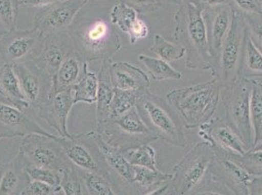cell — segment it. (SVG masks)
Masks as SVG:
<instances>
[{
  "label": "cell",
  "mask_w": 262,
  "mask_h": 195,
  "mask_svg": "<svg viewBox=\"0 0 262 195\" xmlns=\"http://www.w3.org/2000/svg\"><path fill=\"white\" fill-rule=\"evenodd\" d=\"M6 33H7V32L4 30V28H3V27L1 26V23H0V37L3 36Z\"/></svg>",
  "instance_id": "obj_51"
},
{
  "label": "cell",
  "mask_w": 262,
  "mask_h": 195,
  "mask_svg": "<svg viewBox=\"0 0 262 195\" xmlns=\"http://www.w3.org/2000/svg\"><path fill=\"white\" fill-rule=\"evenodd\" d=\"M199 136L224 152L235 155H244L249 150L241 140L238 134L230 126L228 122L222 118H211L200 127Z\"/></svg>",
  "instance_id": "obj_17"
},
{
  "label": "cell",
  "mask_w": 262,
  "mask_h": 195,
  "mask_svg": "<svg viewBox=\"0 0 262 195\" xmlns=\"http://www.w3.org/2000/svg\"><path fill=\"white\" fill-rule=\"evenodd\" d=\"M112 63V59L103 61L98 75V96L96 102L97 125L105 124L109 121L110 106L115 95V88L112 84L110 76V67Z\"/></svg>",
  "instance_id": "obj_25"
},
{
  "label": "cell",
  "mask_w": 262,
  "mask_h": 195,
  "mask_svg": "<svg viewBox=\"0 0 262 195\" xmlns=\"http://www.w3.org/2000/svg\"><path fill=\"white\" fill-rule=\"evenodd\" d=\"M213 150L207 141L196 142L173 167L170 181L174 195H190L209 175Z\"/></svg>",
  "instance_id": "obj_5"
},
{
  "label": "cell",
  "mask_w": 262,
  "mask_h": 195,
  "mask_svg": "<svg viewBox=\"0 0 262 195\" xmlns=\"http://www.w3.org/2000/svg\"><path fill=\"white\" fill-rule=\"evenodd\" d=\"M232 155L252 177H262V152L249 151L244 155Z\"/></svg>",
  "instance_id": "obj_39"
},
{
  "label": "cell",
  "mask_w": 262,
  "mask_h": 195,
  "mask_svg": "<svg viewBox=\"0 0 262 195\" xmlns=\"http://www.w3.org/2000/svg\"><path fill=\"white\" fill-rule=\"evenodd\" d=\"M258 3H259V7H260V10H261L262 14V0H258Z\"/></svg>",
  "instance_id": "obj_54"
},
{
  "label": "cell",
  "mask_w": 262,
  "mask_h": 195,
  "mask_svg": "<svg viewBox=\"0 0 262 195\" xmlns=\"http://www.w3.org/2000/svg\"><path fill=\"white\" fill-rule=\"evenodd\" d=\"M123 155L132 166L147 167L155 170L159 169L157 152L150 143L128 149L123 152Z\"/></svg>",
  "instance_id": "obj_33"
},
{
  "label": "cell",
  "mask_w": 262,
  "mask_h": 195,
  "mask_svg": "<svg viewBox=\"0 0 262 195\" xmlns=\"http://www.w3.org/2000/svg\"><path fill=\"white\" fill-rule=\"evenodd\" d=\"M20 0H0V23L8 33L17 29Z\"/></svg>",
  "instance_id": "obj_36"
},
{
  "label": "cell",
  "mask_w": 262,
  "mask_h": 195,
  "mask_svg": "<svg viewBox=\"0 0 262 195\" xmlns=\"http://www.w3.org/2000/svg\"><path fill=\"white\" fill-rule=\"evenodd\" d=\"M54 195H64V193H63V191L60 189V190H59V191H57Z\"/></svg>",
  "instance_id": "obj_52"
},
{
  "label": "cell",
  "mask_w": 262,
  "mask_h": 195,
  "mask_svg": "<svg viewBox=\"0 0 262 195\" xmlns=\"http://www.w3.org/2000/svg\"><path fill=\"white\" fill-rule=\"evenodd\" d=\"M60 1H64V0H20V7L43 8Z\"/></svg>",
  "instance_id": "obj_46"
},
{
  "label": "cell",
  "mask_w": 262,
  "mask_h": 195,
  "mask_svg": "<svg viewBox=\"0 0 262 195\" xmlns=\"http://www.w3.org/2000/svg\"><path fill=\"white\" fill-rule=\"evenodd\" d=\"M213 156L209 166V174L226 184L237 195H248V185L252 176L238 162L229 152L213 148Z\"/></svg>",
  "instance_id": "obj_12"
},
{
  "label": "cell",
  "mask_w": 262,
  "mask_h": 195,
  "mask_svg": "<svg viewBox=\"0 0 262 195\" xmlns=\"http://www.w3.org/2000/svg\"><path fill=\"white\" fill-rule=\"evenodd\" d=\"M134 167V184L145 191H150L161 184L172 180V174L163 173L160 169H151L147 167Z\"/></svg>",
  "instance_id": "obj_29"
},
{
  "label": "cell",
  "mask_w": 262,
  "mask_h": 195,
  "mask_svg": "<svg viewBox=\"0 0 262 195\" xmlns=\"http://www.w3.org/2000/svg\"><path fill=\"white\" fill-rule=\"evenodd\" d=\"M0 102L25 111L32 109L23 93L18 76L8 63H4L0 67Z\"/></svg>",
  "instance_id": "obj_23"
},
{
  "label": "cell",
  "mask_w": 262,
  "mask_h": 195,
  "mask_svg": "<svg viewBox=\"0 0 262 195\" xmlns=\"http://www.w3.org/2000/svg\"><path fill=\"white\" fill-rule=\"evenodd\" d=\"M203 18L207 28L209 52L214 60L229 33L233 19V7L227 4L206 9L203 11Z\"/></svg>",
  "instance_id": "obj_20"
},
{
  "label": "cell",
  "mask_w": 262,
  "mask_h": 195,
  "mask_svg": "<svg viewBox=\"0 0 262 195\" xmlns=\"http://www.w3.org/2000/svg\"><path fill=\"white\" fill-rule=\"evenodd\" d=\"M131 8H133L138 14H150L158 11L164 4V0H119Z\"/></svg>",
  "instance_id": "obj_41"
},
{
  "label": "cell",
  "mask_w": 262,
  "mask_h": 195,
  "mask_svg": "<svg viewBox=\"0 0 262 195\" xmlns=\"http://www.w3.org/2000/svg\"><path fill=\"white\" fill-rule=\"evenodd\" d=\"M175 41L186 50L185 65L188 69L213 72V58L209 52L208 33L203 10L193 2L185 0L178 4L173 16Z\"/></svg>",
  "instance_id": "obj_1"
},
{
  "label": "cell",
  "mask_w": 262,
  "mask_h": 195,
  "mask_svg": "<svg viewBox=\"0 0 262 195\" xmlns=\"http://www.w3.org/2000/svg\"><path fill=\"white\" fill-rule=\"evenodd\" d=\"M254 77H262V52L254 46L246 32L241 55L238 78L251 79Z\"/></svg>",
  "instance_id": "obj_26"
},
{
  "label": "cell",
  "mask_w": 262,
  "mask_h": 195,
  "mask_svg": "<svg viewBox=\"0 0 262 195\" xmlns=\"http://www.w3.org/2000/svg\"><path fill=\"white\" fill-rule=\"evenodd\" d=\"M110 76L115 89L135 91L143 94L150 87L148 75L140 67L128 63H112Z\"/></svg>",
  "instance_id": "obj_21"
},
{
  "label": "cell",
  "mask_w": 262,
  "mask_h": 195,
  "mask_svg": "<svg viewBox=\"0 0 262 195\" xmlns=\"http://www.w3.org/2000/svg\"><path fill=\"white\" fill-rule=\"evenodd\" d=\"M60 189L38 181L30 180L23 188L21 195H54Z\"/></svg>",
  "instance_id": "obj_43"
},
{
  "label": "cell",
  "mask_w": 262,
  "mask_h": 195,
  "mask_svg": "<svg viewBox=\"0 0 262 195\" xmlns=\"http://www.w3.org/2000/svg\"><path fill=\"white\" fill-rule=\"evenodd\" d=\"M75 50L68 32L48 33L44 35L43 47L33 63L49 78H53L66 57Z\"/></svg>",
  "instance_id": "obj_14"
},
{
  "label": "cell",
  "mask_w": 262,
  "mask_h": 195,
  "mask_svg": "<svg viewBox=\"0 0 262 195\" xmlns=\"http://www.w3.org/2000/svg\"><path fill=\"white\" fill-rule=\"evenodd\" d=\"M85 136L94 143L105 165L112 173L123 183L136 185L134 184V167L126 160L123 152L106 141L96 130L90 131Z\"/></svg>",
  "instance_id": "obj_19"
},
{
  "label": "cell",
  "mask_w": 262,
  "mask_h": 195,
  "mask_svg": "<svg viewBox=\"0 0 262 195\" xmlns=\"http://www.w3.org/2000/svg\"><path fill=\"white\" fill-rule=\"evenodd\" d=\"M85 63L77 55L76 50L68 55L52 78L49 97L59 92L73 89L83 74Z\"/></svg>",
  "instance_id": "obj_22"
},
{
  "label": "cell",
  "mask_w": 262,
  "mask_h": 195,
  "mask_svg": "<svg viewBox=\"0 0 262 195\" xmlns=\"http://www.w3.org/2000/svg\"><path fill=\"white\" fill-rule=\"evenodd\" d=\"M95 130L122 152L158 140V137L145 124L136 108L120 117L97 125Z\"/></svg>",
  "instance_id": "obj_7"
},
{
  "label": "cell",
  "mask_w": 262,
  "mask_h": 195,
  "mask_svg": "<svg viewBox=\"0 0 262 195\" xmlns=\"http://www.w3.org/2000/svg\"><path fill=\"white\" fill-rule=\"evenodd\" d=\"M59 139L39 134L27 135L22 138L19 153L28 165L48 168L62 174L72 164L62 151Z\"/></svg>",
  "instance_id": "obj_9"
},
{
  "label": "cell",
  "mask_w": 262,
  "mask_h": 195,
  "mask_svg": "<svg viewBox=\"0 0 262 195\" xmlns=\"http://www.w3.org/2000/svg\"><path fill=\"white\" fill-rule=\"evenodd\" d=\"M30 134H39L53 139L60 138L45 130L27 111L0 102V139L23 138Z\"/></svg>",
  "instance_id": "obj_13"
},
{
  "label": "cell",
  "mask_w": 262,
  "mask_h": 195,
  "mask_svg": "<svg viewBox=\"0 0 262 195\" xmlns=\"http://www.w3.org/2000/svg\"><path fill=\"white\" fill-rule=\"evenodd\" d=\"M251 151H254V152H262V138L258 141H256L253 145V148L251 149Z\"/></svg>",
  "instance_id": "obj_49"
},
{
  "label": "cell",
  "mask_w": 262,
  "mask_h": 195,
  "mask_svg": "<svg viewBox=\"0 0 262 195\" xmlns=\"http://www.w3.org/2000/svg\"><path fill=\"white\" fill-rule=\"evenodd\" d=\"M251 92V79L238 78L231 86L224 88L222 98L225 120L238 134L249 151L254 145L250 109Z\"/></svg>",
  "instance_id": "obj_6"
},
{
  "label": "cell",
  "mask_w": 262,
  "mask_h": 195,
  "mask_svg": "<svg viewBox=\"0 0 262 195\" xmlns=\"http://www.w3.org/2000/svg\"><path fill=\"white\" fill-rule=\"evenodd\" d=\"M153 54L165 62H174L183 59L186 56L185 48L180 44L167 41L160 34L153 36V45L150 48Z\"/></svg>",
  "instance_id": "obj_32"
},
{
  "label": "cell",
  "mask_w": 262,
  "mask_h": 195,
  "mask_svg": "<svg viewBox=\"0 0 262 195\" xmlns=\"http://www.w3.org/2000/svg\"><path fill=\"white\" fill-rule=\"evenodd\" d=\"M25 166L26 162L20 153L11 162L4 165L0 176V195H21L23 188L30 181Z\"/></svg>",
  "instance_id": "obj_24"
},
{
  "label": "cell",
  "mask_w": 262,
  "mask_h": 195,
  "mask_svg": "<svg viewBox=\"0 0 262 195\" xmlns=\"http://www.w3.org/2000/svg\"><path fill=\"white\" fill-rule=\"evenodd\" d=\"M77 55L83 62L111 59L121 49L120 37L116 28L102 18H80L69 28Z\"/></svg>",
  "instance_id": "obj_2"
},
{
  "label": "cell",
  "mask_w": 262,
  "mask_h": 195,
  "mask_svg": "<svg viewBox=\"0 0 262 195\" xmlns=\"http://www.w3.org/2000/svg\"><path fill=\"white\" fill-rule=\"evenodd\" d=\"M164 1L169 2V3H172V4H175V5H178V4H180L181 2H183V1H185V0H164Z\"/></svg>",
  "instance_id": "obj_50"
},
{
  "label": "cell",
  "mask_w": 262,
  "mask_h": 195,
  "mask_svg": "<svg viewBox=\"0 0 262 195\" xmlns=\"http://www.w3.org/2000/svg\"><path fill=\"white\" fill-rule=\"evenodd\" d=\"M248 195H262V177H253L248 185Z\"/></svg>",
  "instance_id": "obj_47"
},
{
  "label": "cell",
  "mask_w": 262,
  "mask_h": 195,
  "mask_svg": "<svg viewBox=\"0 0 262 195\" xmlns=\"http://www.w3.org/2000/svg\"><path fill=\"white\" fill-rule=\"evenodd\" d=\"M60 187L64 195H86L80 171L74 165L62 172Z\"/></svg>",
  "instance_id": "obj_35"
},
{
  "label": "cell",
  "mask_w": 262,
  "mask_h": 195,
  "mask_svg": "<svg viewBox=\"0 0 262 195\" xmlns=\"http://www.w3.org/2000/svg\"><path fill=\"white\" fill-rule=\"evenodd\" d=\"M67 159L78 170L90 173L111 175L112 172L105 165L101 155L96 157L88 147L81 141L80 136L72 135L70 138H62L58 140Z\"/></svg>",
  "instance_id": "obj_18"
},
{
  "label": "cell",
  "mask_w": 262,
  "mask_h": 195,
  "mask_svg": "<svg viewBox=\"0 0 262 195\" xmlns=\"http://www.w3.org/2000/svg\"><path fill=\"white\" fill-rule=\"evenodd\" d=\"M245 33L244 16L241 12L233 8V19L229 33L219 54L213 60V72L211 75L222 88L231 86L238 79Z\"/></svg>",
  "instance_id": "obj_8"
},
{
  "label": "cell",
  "mask_w": 262,
  "mask_h": 195,
  "mask_svg": "<svg viewBox=\"0 0 262 195\" xmlns=\"http://www.w3.org/2000/svg\"><path fill=\"white\" fill-rule=\"evenodd\" d=\"M3 168H4V165H2V164L0 163V176H1V173H2V171H3Z\"/></svg>",
  "instance_id": "obj_53"
},
{
  "label": "cell",
  "mask_w": 262,
  "mask_h": 195,
  "mask_svg": "<svg viewBox=\"0 0 262 195\" xmlns=\"http://www.w3.org/2000/svg\"><path fill=\"white\" fill-rule=\"evenodd\" d=\"M199 6L203 11L209 8H215L230 4V0H189Z\"/></svg>",
  "instance_id": "obj_45"
},
{
  "label": "cell",
  "mask_w": 262,
  "mask_h": 195,
  "mask_svg": "<svg viewBox=\"0 0 262 195\" xmlns=\"http://www.w3.org/2000/svg\"><path fill=\"white\" fill-rule=\"evenodd\" d=\"M90 0H64L39 8L33 19V28L41 33H63L75 22L79 11Z\"/></svg>",
  "instance_id": "obj_11"
},
{
  "label": "cell",
  "mask_w": 262,
  "mask_h": 195,
  "mask_svg": "<svg viewBox=\"0 0 262 195\" xmlns=\"http://www.w3.org/2000/svg\"><path fill=\"white\" fill-rule=\"evenodd\" d=\"M74 105V94L71 89L50 96L35 111L39 118L58 132L60 137L70 138L72 134L68 129V119Z\"/></svg>",
  "instance_id": "obj_16"
},
{
  "label": "cell",
  "mask_w": 262,
  "mask_h": 195,
  "mask_svg": "<svg viewBox=\"0 0 262 195\" xmlns=\"http://www.w3.org/2000/svg\"><path fill=\"white\" fill-rule=\"evenodd\" d=\"M139 17V14L127 4L118 1L110 12L109 19L111 23L119 29L122 33H126L133 21Z\"/></svg>",
  "instance_id": "obj_34"
},
{
  "label": "cell",
  "mask_w": 262,
  "mask_h": 195,
  "mask_svg": "<svg viewBox=\"0 0 262 195\" xmlns=\"http://www.w3.org/2000/svg\"><path fill=\"white\" fill-rule=\"evenodd\" d=\"M98 88V75L90 70L88 63H85L82 76L73 88L75 105L78 103H84L88 105L96 104Z\"/></svg>",
  "instance_id": "obj_27"
},
{
  "label": "cell",
  "mask_w": 262,
  "mask_h": 195,
  "mask_svg": "<svg viewBox=\"0 0 262 195\" xmlns=\"http://www.w3.org/2000/svg\"><path fill=\"white\" fill-rule=\"evenodd\" d=\"M190 195H237L225 184L214 179L210 174L196 190Z\"/></svg>",
  "instance_id": "obj_40"
},
{
  "label": "cell",
  "mask_w": 262,
  "mask_h": 195,
  "mask_svg": "<svg viewBox=\"0 0 262 195\" xmlns=\"http://www.w3.org/2000/svg\"><path fill=\"white\" fill-rule=\"evenodd\" d=\"M142 94L135 91H125L115 89V95L109 109V121L122 116L136 108L137 100Z\"/></svg>",
  "instance_id": "obj_31"
},
{
  "label": "cell",
  "mask_w": 262,
  "mask_h": 195,
  "mask_svg": "<svg viewBox=\"0 0 262 195\" xmlns=\"http://www.w3.org/2000/svg\"><path fill=\"white\" fill-rule=\"evenodd\" d=\"M25 171L29 176L30 180L38 181L44 184H49L56 188H61L60 184H61L62 174L60 172H57L48 168L37 167V166L28 165V164H26L25 166Z\"/></svg>",
  "instance_id": "obj_37"
},
{
  "label": "cell",
  "mask_w": 262,
  "mask_h": 195,
  "mask_svg": "<svg viewBox=\"0 0 262 195\" xmlns=\"http://www.w3.org/2000/svg\"><path fill=\"white\" fill-rule=\"evenodd\" d=\"M136 109L158 139L176 148L185 149V126L167 100L155 95L148 89L138 98Z\"/></svg>",
  "instance_id": "obj_4"
},
{
  "label": "cell",
  "mask_w": 262,
  "mask_h": 195,
  "mask_svg": "<svg viewBox=\"0 0 262 195\" xmlns=\"http://www.w3.org/2000/svg\"><path fill=\"white\" fill-rule=\"evenodd\" d=\"M251 82V121L254 143L262 138V82L252 80Z\"/></svg>",
  "instance_id": "obj_30"
},
{
  "label": "cell",
  "mask_w": 262,
  "mask_h": 195,
  "mask_svg": "<svg viewBox=\"0 0 262 195\" xmlns=\"http://www.w3.org/2000/svg\"><path fill=\"white\" fill-rule=\"evenodd\" d=\"M144 195H174L173 194V190L171 187V183L166 182L163 184H161L160 186L154 188L152 190L148 191L147 193Z\"/></svg>",
  "instance_id": "obj_48"
},
{
  "label": "cell",
  "mask_w": 262,
  "mask_h": 195,
  "mask_svg": "<svg viewBox=\"0 0 262 195\" xmlns=\"http://www.w3.org/2000/svg\"><path fill=\"white\" fill-rule=\"evenodd\" d=\"M230 5L242 14H261L258 0H230Z\"/></svg>",
  "instance_id": "obj_44"
},
{
  "label": "cell",
  "mask_w": 262,
  "mask_h": 195,
  "mask_svg": "<svg viewBox=\"0 0 262 195\" xmlns=\"http://www.w3.org/2000/svg\"><path fill=\"white\" fill-rule=\"evenodd\" d=\"M150 31H151V28L149 23L144 21L140 17H138L131 23L127 32L131 45L133 46L138 40L146 38L150 34Z\"/></svg>",
  "instance_id": "obj_42"
},
{
  "label": "cell",
  "mask_w": 262,
  "mask_h": 195,
  "mask_svg": "<svg viewBox=\"0 0 262 195\" xmlns=\"http://www.w3.org/2000/svg\"><path fill=\"white\" fill-rule=\"evenodd\" d=\"M44 34L35 28L14 30L0 37V55L10 65L33 62L43 47Z\"/></svg>",
  "instance_id": "obj_10"
},
{
  "label": "cell",
  "mask_w": 262,
  "mask_h": 195,
  "mask_svg": "<svg viewBox=\"0 0 262 195\" xmlns=\"http://www.w3.org/2000/svg\"><path fill=\"white\" fill-rule=\"evenodd\" d=\"M246 32L254 46L262 52V14H243Z\"/></svg>",
  "instance_id": "obj_38"
},
{
  "label": "cell",
  "mask_w": 262,
  "mask_h": 195,
  "mask_svg": "<svg viewBox=\"0 0 262 195\" xmlns=\"http://www.w3.org/2000/svg\"><path fill=\"white\" fill-rule=\"evenodd\" d=\"M221 89V84L212 78L192 86L174 88L166 94V100L178 112L186 129H194L212 118Z\"/></svg>",
  "instance_id": "obj_3"
},
{
  "label": "cell",
  "mask_w": 262,
  "mask_h": 195,
  "mask_svg": "<svg viewBox=\"0 0 262 195\" xmlns=\"http://www.w3.org/2000/svg\"><path fill=\"white\" fill-rule=\"evenodd\" d=\"M138 60L143 63L155 81H164L167 79H181L182 74L172 67L168 62L160 58L149 57L146 55H139Z\"/></svg>",
  "instance_id": "obj_28"
},
{
  "label": "cell",
  "mask_w": 262,
  "mask_h": 195,
  "mask_svg": "<svg viewBox=\"0 0 262 195\" xmlns=\"http://www.w3.org/2000/svg\"><path fill=\"white\" fill-rule=\"evenodd\" d=\"M12 66L31 107L34 109L39 108L49 98L52 79L40 71L33 62L14 64Z\"/></svg>",
  "instance_id": "obj_15"
}]
</instances>
